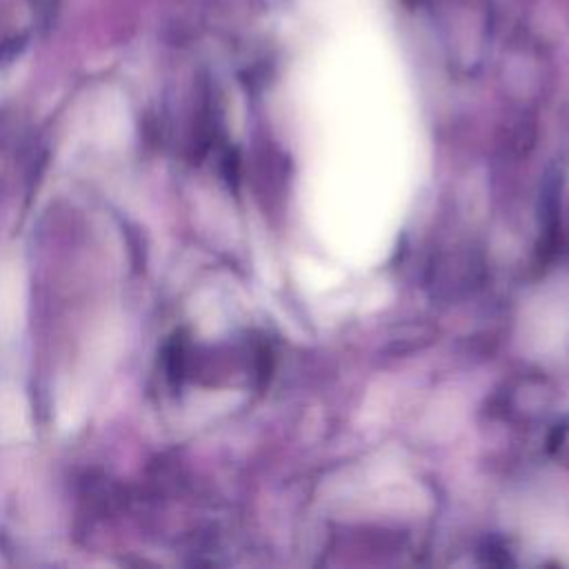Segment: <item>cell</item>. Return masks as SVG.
<instances>
[{"label": "cell", "mask_w": 569, "mask_h": 569, "mask_svg": "<svg viewBox=\"0 0 569 569\" xmlns=\"http://www.w3.org/2000/svg\"><path fill=\"white\" fill-rule=\"evenodd\" d=\"M27 278L18 260H0V340H11L24 322Z\"/></svg>", "instance_id": "obj_1"}, {"label": "cell", "mask_w": 569, "mask_h": 569, "mask_svg": "<svg viewBox=\"0 0 569 569\" xmlns=\"http://www.w3.org/2000/svg\"><path fill=\"white\" fill-rule=\"evenodd\" d=\"M29 431V405L22 391L16 387H0V433L11 440H22Z\"/></svg>", "instance_id": "obj_2"}, {"label": "cell", "mask_w": 569, "mask_h": 569, "mask_svg": "<svg viewBox=\"0 0 569 569\" xmlns=\"http://www.w3.org/2000/svg\"><path fill=\"white\" fill-rule=\"evenodd\" d=\"M96 129L100 133L102 142H122V138L129 131V120L122 102L104 100L96 116Z\"/></svg>", "instance_id": "obj_3"}]
</instances>
